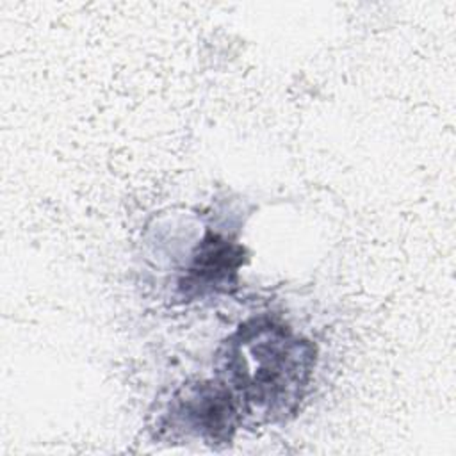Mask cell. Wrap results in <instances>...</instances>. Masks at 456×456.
<instances>
[{"instance_id": "6da1fadb", "label": "cell", "mask_w": 456, "mask_h": 456, "mask_svg": "<svg viewBox=\"0 0 456 456\" xmlns=\"http://www.w3.org/2000/svg\"><path fill=\"white\" fill-rule=\"evenodd\" d=\"M219 372L239 406L281 419L292 413L310 381L315 353L308 340L271 319L240 326L221 347Z\"/></svg>"}, {"instance_id": "3957f363", "label": "cell", "mask_w": 456, "mask_h": 456, "mask_svg": "<svg viewBox=\"0 0 456 456\" xmlns=\"http://www.w3.org/2000/svg\"><path fill=\"white\" fill-rule=\"evenodd\" d=\"M242 251L244 249L239 244H233L221 235L207 233L194 255L185 287L203 290L207 287L216 289L228 283L242 264Z\"/></svg>"}, {"instance_id": "7a4b0ae2", "label": "cell", "mask_w": 456, "mask_h": 456, "mask_svg": "<svg viewBox=\"0 0 456 456\" xmlns=\"http://www.w3.org/2000/svg\"><path fill=\"white\" fill-rule=\"evenodd\" d=\"M178 415L210 444L230 442L240 420V406L224 383H201L178 394Z\"/></svg>"}]
</instances>
